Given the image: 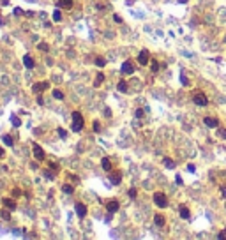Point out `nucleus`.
I'll return each instance as SVG.
<instances>
[{
    "label": "nucleus",
    "instance_id": "8",
    "mask_svg": "<svg viewBox=\"0 0 226 240\" xmlns=\"http://www.w3.org/2000/svg\"><path fill=\"white\" fill-rule=\"evenodd\" d=\"M74 208H76V215H78V217H85V215H87V207H85L83 203H76Z\"/></svg>",
    "mask_w": 226,
    "mask_h": 240
},
{
    "label": "nucleus",
    "instance_id": "21",
    "mask_svg": "<svg viewBox=\"0 0 226 240\" xmlns=\"http://www.w3.org/2000/svg\"><path fill=\"white\" fill-rule=\"evenodd\" d=\"M62 191H64L66 194H73V193H74V187H73V185H69V184H66V185L62 187Z\"/></svg>",
    "mask_w": 226,
    "mask_h": 240
},
{
    "label": "nucleus",
    "instance_id": "39",
    "mask_svg": "<svg viewBox=\"0 0 226 240\" xmlns=\"http://www.w3.org/2000/svg\"><path fill=\"white\" fill-rule=\"evenodd\" d=\"M4 154H5V152H4V148L0 147V157H4Z\"/></svg>",
    "mask_w": 226,
    "mask_h": 240
},
{
    "label": "nucleus",
    "instance_id": "11",
    "mask_svg": "<svg viewBox=\"0 0 226 240\" xmlns=\"http://www.w3.org/2000/svg\"><path fill=\"white\" fill-rule=\"evenodd\" d=\"M203 122H205V126H207V127H217L219 126V122L215 120V118H212V117H205Z\"/></svg>",
    "mask_w": 226,
    "mask_h": 240
},
{
    "label": "nucleus",
    "instance_id": "22",
    "mask_svg": "<svg viewBox=\"0 0 226 240\" xmlns=\"http://www.w3.org/2000/svg\"><path fill=\"white\" fill-rule=\"evenodd\" d=\"M164 166H166V168H175V162H173V159H170V157H166L164 159Z\"/></svg>",
    "mask_w": 226,
    "mask_h": 240
},
{
    "label": "nucleus",
    "instance_id": "37",
    "mask_svg": "<svg viewBox=\"0 0 226 240\" xmlns=\"http://www.w3.org/2000/svg\"><path fill=\"white\" fill-rule=\"evenodd\" d=\"M49 168H51V170H58V164H55V162H51V164H49Z\"/></svg>",
    "mask_w": 226,
    "mask_h": 240
},
{
    "label": "nucleus",
    "instance_id": "25",
    "mask_svg": "<svg viewBox=\"0 0 226 240\" xmlns=\"http://www.w3.org/2000/svg\"><path fill=\"white\" fill-rule=\"evenodd\" d=\"M53 21H57V23L62 21V13H60V11H55L53 13Z\"/></svg>",
    "mask_w": 226,
    "mask_h": 240
},
{
    "label": "nucleus",
    "instance_id": "2",
    "mask_svg": "<svg viewBox=\"0 0 226 240\" xmlns=\"http://www.w3.org/2000/svg\"><path fill=\"white\" fill-rule=\"evenodd\" d=\"M154 203H156L159 208L168 207V198H166V194H162V193H156V194H154Z\"/></svg>",
    "mask_w": 226,
    "mask_h": 240
},
{
    "label": "nucleus",
    "instance_id": "1",
    "mask_svg": "<svg viewBox=\"0 0 226 240\" xmlns=\"http://www.w3.org/2000/svg\"><path fill=\"white\" fill-rule=\"evenodd\" d=\"M73 131L74 132H80V131H83V127H85V120H83V117H81V113L80 111H73Z\"/></svg>",
    "mask_w": 226,
    "mask_h": 240
},
{
    "label": "nucleus",
    "instance_id": "4",
    "mask_svg": "<svg viewBox=\"0 0 226 240\" xmlns=\"http://www.w3.org/2000/svg\"><path fill=\"white\" fill-rule=\"evenodd\" d=\"M120 208V203H118V200H111V201H108L106 203V210L110 212V214H115L117 210Z\"/></svg>",
    "mask_w": 226,
    "mask_h": 240
},
{
    "label": "nucleus",
    "instance_id": "17",
    "mask_svg": "<svg viewBox=\"0 0 226 240\" xmlns=\"http://www.w3.org/2000/svg\"><path fill=\"white\" fill-rule=\"evenodd\" d=\"M154 223H156L157 226H164V217L161 214H156L154 215Z\"/></svg>",
    "mask_w": 226,
    "mask_h": 240
},
{
    "label": "nucleus",
    "instance_id": "35",
    "mask_svg": "<svg viewBox=\"0 0 226 240\" xmlns=\"http://www.w3.org/2000/svg\"><path fill=\"white\" fill-rule=\"evenodd\" d=\"M136 194H138L136 189H131V191H129V196H131V198H136Z\"/></svg>",
    "mask_w": 226,
    "mask_h": 240
},
{
    "label": "nucleus",
    "instance_id": "19",
    "mask_svg": "<svg viewBox=\"0 0 226 240\" xmlns=\"http://www.w3.org/2000/svg\"><path fill=\"white\" fill-rule=\"evenodd\" d=\"M102 81H104V74H102V72H99L97 78H96V81H94V87H99Z\"/></svg>",
    "mask_w": 226,
    "mask_h": 240
},
{
    "label": "nucleus",
    "instance_id": "34",
    "mask_svg": "<svg viewBox=\"0 0 226 240\" xmlns=\"http://www.w3.org/2000/svg\"><path fill=\"white\" fill-rule=\"evenodd\" d=\"M113 19H115V23H122V18H120L118 14H115V16H113Z\"/></svg>",
    "mask_w": 226,
    "mask_h": 240
},
{
    "label": "nucleus",
    "instance_id": "24",
    "mask_svg": "<svg viewBox=\"0 0 226 240\" xmlns=\"http://www.w3.org/2000/svg\"><path fill=\"white\" fill-rule=\"evenodd\" d=\"M53 97H55V99H64V92L55 88V90H53Z\"/></svg>",
    "mask_w": 226,
    "mask_h": 240
},
{
    "label": "nucleus",
    "instance_id": "9",
    "mask_svg": "<svg viewBox=\"0 0 226 240\" xmlns=\"http://www.w3.org/2000/svg\"><path fill=\"white\" fill-rule=\"evenodd\" d=\"M49 87V83L48 81H44V83H35V85L32 87L34 88V92L35 94H41V92H44V88H48Z\"/></svg>",
    "mask_w": 226,
    "mask_h": 240
},
{
    "label": "nucleus",
    "instance_id": "38",
    "mask_svg": "<svg viewBox=\"0 0 226 240\" xmlns=\"http://www.w3.org/2000/svg\"><path fill=\"white\" fill-rule=\"evenodd\" d=\"M219 238H224V240H226V231H223V233H219Z\"/></svg>",
    "mask_w": 226,
    "mask_h": 240
},
{
    "label": "nucleus",
    "instance_id": "12",
    "mask_svg": "<svg viewBox=\"0 0 226 240\" xmlns=\"http://www.w3.org/2000/svg\"><path fill=\"white\" fill-rule=\"evenodd\" d=\"M2 203L5 205V208H9V210H16V201L11 200V198H4Z\"/></svg>",
    "mask_w": 226,
    "mask_h": 240
},
{
    "label": "nucleus",
    "instance_id": "5",
    "mask_svg": "<svg viewBox=\"0 0 226 240\" xmlns=\"http://www.w3.org/2000/svg\"><path fill=\"white\" fill-rule=\"evenodd\" d=\"M148 58H150L148 51H147V49H141V51H140V55H138V62H140V66H147V64H148Z\"/></svg>",
    "mask_w": 226,
    "mask_h": 240
},
{
    "label": "nucleus",
    "instance_id": "33",
    "mask_svg": "<svg viewBox=\"0 0 226 240\" xmlns=\"http://www.w3.org/2000/svg\"><path fill=\"white\" fill-rule=\"evenodd\" d=\"M19 194H21V191H19L18 187H14V189H13V196H19Z\"/></svg>",
    "mask_w": 226,
    "mask_h": 240
},
{
    "label": "nucleus",
    "instance_id": "6",
    "mask_svg": "<svg viewBox=\"0 0 226 240\" xmlns=\"http://www.w3.org/2000/svg\"><path fill=\"white\" fill-rule=\"evenodd\" d=\"M122 72H124V74H132V72H134V66H132L131 60H126L124 64H122Z\"/></svg>",
    "mask_w": 226,
    "mask_h": 240
},
{
    "label": "nucleus",
    "instance_id": "29",
    "mask_svg": "<svg viewBox=\"0 0 226 240\" xmlns=\"http://www.w3.org/2000/svg\"><path fill=\"white\" fill-rule=\"evenodd\" d=\"M13 124H14V127H19L21 126V120H19L18 117H13Z\"/></svg>",
    "mask_w": 226,
    "mask_h": 240
},
{
    "label": "nucleus",
    "instance_id": "16",
    "mask_svg": "<svg viewBox=\"0 0 226 240\" xmlns=\"http://www.w3.org/2000/svg\"><path fill=\"white\" fill-rule=\"evenodd\" d=\"M117 88H118V92L126 94V92H127V83H126V80H120V81H118V85H117Z\"/></svg>",
    "mask_w": 226,
    "mask_h": 240
},
{
    "label": "nucleus",
    "instance_id": "14",
    "mask_svg": "<svg viewBox=\"0 0 226 240\" xmlns=\"http://www.w3.org/2000/svg\"><path fill=\"white\" fill-rule=\"evenodd\" d=\"M110 182H111V184H115V185H118V184L122 182L120 173H111V175H110Z\"/></svg>",
    "mask_w": 226,
    "mask_h": 240
},
{
    "label": "nucleus",
    "instance_id": "23",
    "mask_svg": "<svg viewBox=\"0 0 226 240\" xmlns=\"http://www.w3.org/2000/svg\"><path fill=\"white\" fill-rule=\"evenodd\" d=\"M0 217H2L4 221H9V219H11V214H9V208H7V210H2V212H0Z\"/></svg>",
    "mask_w": 226,
    "mask_h": 240
},
{
    "label": "nucleus",
    "instance_id": "36",
    "mask_svg": "<svg viewBox=\"0 0 226 240\" xmlns=\"http://www.w3.org/2000/svg\"><path fill=\"white\" fill-rule=\"evenodd\" d=\"M99 129H101V126H99V122H94V131H96V132H99Z\"/></svg>",
    "mask_w": 226,
    "mask_h": 240
},
{
    "label": "nucleus",
    "instance_id": "31",
    "mask_svg": "<svg viewBox=\"0 0 226 240\" xmlns=\"http://www.w3.org/2000/svg\"><path fill=\"white\" fill-rule=\"evenodd\" d=\"M39 49H41V51H48L49 48H48V44H46V43H41V44H39Z\"/></svg>",
    "mask_w": 226,
    "mask_h": 240
},
{
    "label": "nucleus",
    "instance_id": "13",
    "mask_svg": "<svg viewBox=\"0 0 226 240\" xmlns=\"http://www.w3.org/2000/svg\"><path fill=\"white\" fill-rule=\"evenodd\" d=\"M101 166H102V170H104V171H111V168H113V166H111V161H110L108 157H102V159H101Z\"/></svg>",
    "mask_w": 226,
    "mask_h": 240
},
{
    "label": "nucleus",
    "instance_id": "26",
    "mask_svg": "<svg viewBox=\"0 0 226 240\" xmlns=\"http://www.w3.org/2000/svg\"><path fill=\"white\" fill-rule=\"evenodd\" d=\"M57 132H58V136H60V138H66V136H67V131H66V129H62V127H58V129H57Z\"/></svg>",
    "mask_w": 226,
    "mask_h": 240
},
{
    "label": "nucleus",
    "instance_id": "20",
    "mask_svg": "<svg viewBox=\"0 0 226 240\" xmlns=\"http://www.w3.org/2000/svg\"><path fill=\"white\" fill-rule=\"evenodd\" d=\"M94 64H96L97 67H104V66H106V60H104V58H102V57H97V58H96V62H94Z\"/></svg>",
    "mask_w": 226,
    "mask_h": 240
},
{
    "label": "nucleus",
    "instance_id": "28",
    "mask_svg": "<svg viewBox=\"0 0 226 240\" xmlns=\"http://www.w3.org/2000/svg\"><path fill=\"white\" fill-rule=\"evenodd\" d=\"M150 69H152V72H157V69H159V64L156 60H152V66H150Z\"/></svg>",
    "mask_w": 226,
    "mask_h": 240
},
{
    "label": "nucleus",
    "instance_id": "27",
    "mask_svg": "<svg viewBox=\"0 0 226 240\" xmlns=\"http://www.w3.org/2000/svg\"><path fill=\"white\" fill-rule=\"evenodd\" d=\"M4 143L7 145V147H13V138L11 136H4Z\"/></svg>",
    "mask_w": 226,
    "mask_h": 240
},
{
    "label": "nucleus",
    "instance_id": "32",
    "mask_svg": "<svg viewBox=\"0 0 226 240\" xmlns=\"http://www.w3.org/2000/svg\"><path fill=\"white\" fill-rule=\"evenodd\" d=\"M136 118H143V110H136Z\"/></svg>",
    "mask_w": 226,
    "mask_h": 240
},
{
    "label": "nucleus",
    "instance_id": "42",
    "mask_svg": "<svg viewBox=\"0 0 226 240\" xmlns=\"http://www.w3.org/2000/svg\"><path fill=\"white\" fill-rule=\"evenodd\" d=\"M179 2H180V4H186V2H187V0H179Z\"/></svg>",
    "mask_w": 226,
    "mask_h": 240
},
{
    "label": "nucleus",
    "instance_id": "41",
    "mask_svg": "<svg viewBox=\"0 0 226 240\" xmlns=\"http://www.w3.org/2000/svg\"><path fill=\"white\" fill-rule=\"evenodd\" d=\"M2 4H4V5H7V4H9V0H2Z\"/></svg>",
    "mask_w": 226,
    "mask_h": 240
},
{
    "label": "nucleus",
    "instance_id": "15",
    "mask_svg": "<svg viewBox=\"0 0 226 240\" xmlns=\"http://www.w3.org/2000/svg\"><path fill=\"white\" fill-rule=\"evenodd\" d=\"M58 7H62V9H71V7H73V0H58Z\"/></svg>",
    "mask_w": 226,
    "mask_h": 240
},
{
    "label": "nucleus",
    "instance_id": "3",
    "mask_svg": "<svg viewBox=\"0 0 226 240\" xmlns=\"http://www.w3.org/2000/svg\"><path fill=\"white\" fill-rule=\"evenodd\" d=\"M193 101H194V104H198V106H207L209 104V99L205 97V94H196V96L193 97Z\"/></svg>",
    "mask_w": 226,
    "mask_h": 240
},
{
    "label": "nucleus",
    "instance_id": "18",
    "mask_svg": "<svg viewBox=\"0 0 226 240\" xmlns=\"http://www.w3.org/2000/svg\"><path fill=\"white\" fill-rule=\"evenodd\" d=\"M189 215H191V214H189V208L182 207V208H180V217H182V219H189Z\"/></svg>",
    "mask_w": 226,
    "mask_h": 240
},
{
    "label": "nucleus",
    "instance_id": "30",
    "mask_svg": "<svg viewBox=\"0 0 226 240\" xmlns=\"http://www.w3.org/2000/svg\"><path fill=\"white\" fill-rule=\"evenodd\" d=\"M217 136H221L223 140H226V129H219L217 131Z\"/></svg>",
    "mask_w": 226,
    "mask_h": 240
},
{
    "label": "nucleus",
    "instance_id": "7",
    "mask_svg": "<svg viewBox=\"0 0 226 240\" xmlns=\"http://www.w3.org/2000/svg\"><path fill=\"white\" fill-rule=\"evenodd\" d=\"M34 155H35L37 161H43V159H44V150L41 148L37 143H34Z\"/></svg>",
    "mask_w": 226,
    "mask_h": 240
},
{
    "label": "nucleus",
    "instance_id": "10",
    "mask_svg": "<svg viewBox=\"0 0 226 240\" xmlns=\"http://www.w3.org/2000/svg\"><path fill=\"white\" fill-rule=\"evenodd\" d=\"M23 66H25L27 69H32V67L35 66V62H34V58L30 57V55H25V57H23Z\"/></svg>",
    "mask_w": 226,
    "mask_h": 240
},
{
    "label": "nucleus",
    "instance_id": "40",
    "mask_svg": "<svg viewBox=\"0 0 226 240\" xmlns=\"http://www.w3.org/2000/svg\"><path fill=\"white\" fill-rule=\"evenodd\" d=\"M221 193H223V196H226V187H223V191H221Z\"/></svg>",
    "mask_w": 226,
    "mask_h": 240
}]
</instances>
